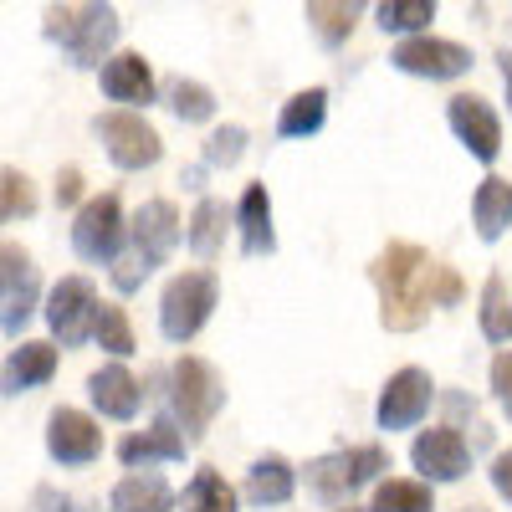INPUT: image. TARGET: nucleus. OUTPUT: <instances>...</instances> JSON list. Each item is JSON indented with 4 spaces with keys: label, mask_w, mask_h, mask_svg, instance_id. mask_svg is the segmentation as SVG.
I'll return each instance as SVG.
<instances>
[{
    "label": "nucleus",
    "mask_w": 512,
    "mask_h": 512,
    "mask_svg": "<svg viewBox=\"0 0 512 512\" xmlns=\"http://www.w3.org/2000/svg\"><path fill=\"white\" fill-rule=\"evenodd\" d=\"M436 267L431 251L415 241H390L374 262H369V282L379 292V323L390 333H415L436 308Z\"/></svg>",
    "instance_id": "1"
},
{
    "label": "nucleus",
    "mask_w": 512,
    "mask_h": 512,
    "mask_svg": "<svg viewBox=\"0 0 512 512\" xmlns=\"http://www.w3.org/2000/svg\"><path fill=\"white\" fill-rule=\"evenodd\" d=\"M180 236H185V226H180L175 200H164V195H159V200H144V205L134 210V221H128L123 251L113 256V267H108L113 287H118L123 297L139 292V287L154 277V267H164L169 256H175Z\"/></svg>",
    "instance_id": "2"
},
{
    "label": "nucleus",
    "mask_w": 512,
    "mask_h": 512,
    "mask_svg": "<svg viewBox=\"0 0 512 512\" xmlns=\"http://www.w3.org/2000/svg\"><path fill=\"white\" fill-rule=\"evenodd\" d=\"M118 11L113 6H88V0H77V6H47L41 16V36L62 47V57L82 72H103V62L113 57V41H118Z\"/></svg>",
    "instance_id": "3"
},
{
    "label": "nucleus",
    "mask_w": 512,
    "mask_h": 512,
    "mask_svg": "<svg viewBox=\"0 0 512 512\" xmlns=\"http://www.w3.org/2000/svg\"><path fill=\"white\" fill-rule=\"evenodd\" d=\"M221 410H226V379L216 364L200 354H180L169 364V415L185 431V441H205L210 420Z\"/></svg>",
    "instance_id": "4"
},
{
    "label": "nucleus",
    "mask_w": 512,
    "mask_h": 512,
    "mask_svg": "<svg viewBox=\"0 0 512 512\" xmlns=\"http://www.w3.org/2000/svg\"><path fill=\"white\" fill-rule=\"evenodd\" d=\"M384 472H390V451L379 441H364V446H344V451H328L318 461H308V492L323 497V502H349L354 492L364 487H379Z\"/></svg>",
    "instance_id": "5"
},
{
    "label": "nucleus",
    "mask_w": 512,
    "mask_h": 512,
    "mask_svg": "<svg viewBox=\"0 0 512 512\" xmlns=\"http://www.w3.org/2000/svg\"><path fill=\"white\" fill-rule=\"evenodd\" d=\"M221 303V277L205 272V267H190L180 277H169L164 292H159V333L169 344H190V338L210 323Z\"/></svg>",
    "instance_id": "6"
},
{
    "label": "nucleus",
    "mask_w": 512,
    "mask_h": 512,
    "mask_svg": "<svg viewBox=\"0 0 512 512\" xmlns=\"http://www.w3.org/2000/svg\"><path fill=\"white\" fill-rule=\"evenodd\" d=\"M93 134L103 139V149H108V159L118 164V169H149V164H159V154H164V139H159V128L144 118V113H128V108H108V113H98L93 118Z\"/></svg>",
    "instance_id": "7"
},
{
    "label": "nucleus",
    "mask_w": 512,
    "mask_h": 512,
    "mask_svg": "<svg viewBox=\"0 0 512 512\" xmlns=\"http://www.w3.org/2000/svg\"><path fill=\"white\" fill-rule=\"evenodd\" d=\"M128 241V221H123V205L118 195H93L77 205V221H72V251L82 262H98L113 267V256Z\"/></svg>",
    "instance_id": "8"
},
{
    "label": "nucleus",
    "mask_w": 512,
    "mask_h": 512,
    "mask_svg": "<svg viewBox=\"0 0 512 512\" xmlns=\"http://www.w3.org/2000/svg\"><path fill=\"white\" fill-rule=\"evenodd\" d=\"M98 287L93 277H62L52 292H47V328L52 338H62V349H77V344H88L93 338V323H98Z\"/></svg>",
    "instance_id": "9"
},
{
    "label": "nucleus",
    "mask_w": 512,
    "mask_h": 512,
    "mask_svg": "<svg viewBox=\"0 0 512 512\" xmlns=\"http://www.w3.org/2000/svg\"><path fill=\"white\" fill-rule=\"evenodd\" d=\"M41 308V277L31 267V251L21 241H0V328L11 338Z\"/></svg>",
    "instance_id": "10"
},
{
    "label": "nucleus",
    "mask_w": 512,
    "mask_h": 512,
    "mask_svg": "<svg viewBox=\"0 0 512 512\" xmlns=\"http://www.w3.org/2000/svg\"><path fill=\"white\" fill-rule=\"evenodd\" d=\"M431 400H436V379H431V369H420V364L395 369L390 379H384L379 405H374L379 431H410V425H420V420H425Z\"/></svg>",
    "instance_id": "11"
},
{
    "label": "nucleus",
    "mask_w": 512,
    "mask_h": 512,
    "mask_svg": "<svg viewBox=\"0 0 512 512\" xmlns=\"http://www.w3.org/2000/svg\"><path fill=\"white\" fill-rule=\"evenodd\" d=\"M410 461L425 487H446V482H461L472 472V446L456 425H436V431H420L415 446H410Z\"/></svg>",
    "instance_id": "12"
},
{
    "label": "nucleus",
    "mask_w": 512,
    "mask_h": 512,
    "mask_svg": "<svg viewBox=\"0 0 512 512\" xmlns=\"http://www.w3.org/2000/svg\"><path fill=\"white\" fill-rule=\"evenodd\" d=\"M390 62L405 72V77H431V82H451L461 72H472V47H461L451 36H410L390 52Z\"/></svg>",
    "instance_id": "13"
},
{
    "label": "nucleus",
    "mask_w": 512,
    "mask_h": 512,
    "mask_svg": "<svg viewBox=\"0 0 512 512\" xmlns=\"http://www.w3.org/2000/svg\"><path fill=\"white\" fill-rule=\"evenodd\" d=\"M446 123H451V134L461 139V149L472 159L492 164L502 154V118L492 113V103L482 93H456L446 103Z\"/></svg>",
    "instance_id": "14"
},
{
    "label": "nucleus",
    "mask_w": 512,
    "mask_h": 512,
    "mask_svg": "<svg viewBox=\"0 0 512 512\" xmlns=\"http://www.w3.org/2000/svg\"><path fill=\"white\" fill-rule=\"evenodd\" d=\"M47 456L57 466H88V461H98L103 456V425L88 410L57 405L47 415Z\"/></svg>",
    "instance_id": "15"
},
{
    "label": "nucleus",
    "mask_w": 512,
    "mask_h": 512,
    "mask_svg": "<svg viewBox=\"0 0 512 512\" xmlns=\"http://www.w3.org/2000/svg\"><path fill=\"white\" fill-rule=\"evenodd\" d=\"M185 451H190V441L175 425V415H154L149 431H128L118 441V461L128 466V472H139V466L149 472L154 461H185Z\"/></svg>",
    "instance_id": "16"
},
{
    "label": "nucleus",
    "mask_w": 512,
    "mask_h": 512,
    "mask_svg": "<svg viewBox=\"0 0 512 512\" xmlns=\"http://www.w3.org/2000/svg\"><path fill=\"white\" fill-rule=\"evenodd\" d=\"M98 82H103V98L123 103L128 113H139V103H154V72H149L144 52H113L103 62Z\"/></svg>",
    "instance_id": "17"
},
{
    "label": "nucleus",
    "mask_w": 512,
    "mask_h": 512,
    "mask_svg": "<svg viewBox=\"0 0 512 512\" xmlns=\"http://www.w3.org/2000/svg\"><path fill=\"white\" fill-rule=\"evenodd\" d=\"M52 374H57V349L47 338H21L6 354V364H0V395L16 400V395L36 390V384H47Z\"/></svg>",
    "instance_id": "18"
},
{
    "label": "nucleus",
    "mask_w": 512,
    "mask_h": 512,
    "mask_svg": "<svg viewBox=\"0 0 512 512\" xmlns=\"http://www.w3.org/2000/svg\"><path fill=\"white\" fill-rule=\"evenodd\" d=\"M88 400L108 420H134L139 405H144V384L134 379L128 364H103V369L88 374Z\"/></svg>",
    "instance_id": "19"
},
{
    "label": "nucleus",
    "mask_w": 512,
    "mask_h": 512,
    "mask_svg": "<svg viewBox=\"0 0 512 512\" xmlns=\"http://www.w3.org/2000/svg\"><path fill=\"white\" fill-rule=\"evenodd\" d=\"M236 236L246 256H272L277 251V226H272V195L267 185H246L236 200Z\"/></svg>",
    "instance_id": "20"
},
{
    "label": "nucleus",
    "mask_w": 512,
    "mask_h": 512,
    "mask_svg": "<svg viewBox=\"0 0 512 512\" xmlns=\"http://www.w3.org/2000/svg\"><path fill=\"white\" fill-rule=\"evenodd\" d=\"M292 492H297V466H292L287 456L267 451V456H256V461L246 466L241 497H246L251 507H282V502H292Z\"/></svg>",
    "instance_id": "21"
},
{
    "label": "nucleus",
    "mask_w": 512,
    "mask_h": 512,
    "mask_svg": "<svg viewBox=\"0 0 512 512\" xmlns=\"http://www.w3.org/2000/svg\"><path fill=\"white\" fill-rule=\"evenodd\" d=\"M226 226H236V216L226 210V200H216V195H200V205H195V216L185 221V246L200 256V262H210L221 246H226Z\"/></svg>",
    "instance_id": "22"
},
{
    "label": "nucleus",
    "mask_w": 512,
    "mask_h": 512,
    "mask_svg": "<svg viewBox=\"0 0 512 512\" xmlns=\"http://www.w3.org/2000/svg\"><path fill=\"white\" fill-rule=\"evenodd\" d=\"M472 221H477V236L482 241H502L507 226H512V180L502 175H487L472 195Z\"/></svg>",
    "instance_id": "23"
},
{
    "label": "nucleus",
    "mask_w": 512,
    "mask_h": 512,
    "mask_svg": "<svg viewBox=\"0 0 512 512\" xmlns=\"http://www.w3.org/2000/svg\"><path fill=\"white\" fill-rule=\"evenodd\" d=\"M113 512H175V492L159 472H128L113 487Z\"/></svg>",
    "instance_id": "24"
},
{
    "label": "nucleus",
    "mask_w": 512,
    "mask_h": 512,
    "mask_svg": "<svg viewBox=\"0 0 512 512\" xmlns=\"http://www.w3.org/2000/svg\"><path fill=\"white\" fill-rule=\"evenodd\" d=\"M328 118V88H303V93H292L277 113V134L282 139H313L318 128Z\"/></svg>",
    "instance_id": "25"
},
{
    "label": "nucleus",
    "mask_w": 512,
    "mask_h": 512,
    "mask_svg": "<svg viewBox=\"0 0 512 512\" xmlns=\"http://www.w3.org/2000/svg\"><path fill=\"white\" fill-rule=\"evenodd\" d=\"M185 512H241V497H236V487L216 472V466H200V472L190 477V487H185Z\"/></svg>",
    "instance_id": "26"
},
{
    "label": "nucleus",
    "mask_w": 512,
    "mask_h": 512,
    "mask_svg": "<svg viewBox=\"0 0 512 512\" xmlns=\"http://www.w3.org/2000/svg\"><path fill=\"white\" fill-rule=\"evenodd\" d=\"M164 108L175 113L180 123H210L216 118V93L195 77H169L164 82Z\"/></svg>",
    "instance_id": "27"
},
{
    "label": "nucleus",
    "mask_w": 512,
    "mask_h": 512,
    "mask_svg": "<svg viewBox=\"0 0 512 512\" xmlns=\"http://www.w3.org/2000/svg\"><path fill=\"white\" fill-rule=\"evenodd\" d=\"M369 512H436V492L415 477H384L374 487Z\"/></svg>",
    "instance_id": "28"
},
{
    "label": "nucleus",
    "mask_w": 512,
    "mask_h": 512,
    "mask_svg": "<svg viewBox=\"0 0 512 512\" xmlns=\"http://www.w3.org/2000/svg\"><path fill=\"white\" fill-rule=\"evenodd\" d=\"M303 16H308V26L328 41V47H344V41L354 36V26H359V6H354V0H308Z\"/></svg>",
    "instance_id": "29"
},
{
    "label": "nucleus",
    "mask_w": 512,
    "mask_h": 512,
    "mask_svg": "<svg viewBox=\"0 0 512 512\" xmlns=\"http://www.w3.org/2000/svg\"><path fill=\"white\" fill-rule=\"evenodd\" d=\"M93 338H98V349L113 354V364H123L128 354H139V338H134V323H128V308H118V303H98Z\"/></svg>",
    "instance_id": "30"
},
{
    "label": "nucleus",
    "mask_w": 512,
    "mask_h": 512,
    "mask_svg": "<svg viewBox=\"0 0 512 512\" xmlns=\"http://www.w3.org/2000/svg\"><path fill=\"white\" fill-rule=\"evenodd\" d=\"M379 31H395V36H425V26L436 21V0H384L374 11Z\"/></svg>",
    "instance_id": "31"
},
{
    "label": "nucleus",
    "mask_w": 512,
    "mask_h": 512,
    "mask_svg": "<svg viewBox=\"0 0 512 512\" xmlns=\"http://www.w3.org/2000/svg\"><path fill=\"white\" fill-rule=\"evenodd\" d=\"M36 185H31V175L26 169H16V164H0V226L6 221H26V216H36Z\"/></svg>",
    "instance_id": "32"
},
{
    "label": "nucleus",
    "mask_w": 512,
    "mask_h": 512,
    "mask_svg": "<svg viewBox=\"0 0 512 512\" xmlns=\"http://www.w3.org/2000/svg\"><path fill=\"white\" fill-rule=\"evenodd\" d=\"M482 338H492V344H507L512 338V303H507L502 272H492L482 287Z\"/></svg>",
    "instance_id": "33"
},
{
    "label": "nucleus",
    "mask_w": 512,
    "mask_h": 512,
    "mask_svg": "<svg viewBox=\"0 0 512 512\" xmlns=\"http://www.w3.org/2000/svg\"><path fill=\"white\" fill-rule=\"evenodd\" d=\"M241 154H246V128H241V123L210 128V139H205V164H210V169H231Z\"/></svg>",
    "instance_id": "34"
},
{
    "label": "nucleus",
    "mask_w": 512,
    "mask_h": 512,
    "mask_svg": "<svg viewBox=\"0 0 512 512\" xmlns=\"http://www.w3.org/2000/svg\"><path fill=\"white\" fill-rule=\"evenodd\" d=\"M492 395H497L502 415L512 420V349H502V354L492 359Z\"/></svg>",
    "instance_id": "35"
},
{
    "label": "nucleus",
    "mask_w": 512,
    "mask_h": 512,
    "mask_svg": "<svg viewBox=\"0 0 512 512\" xmlns=\"http://www.w3.org/2000/svg\"><path fill=\"white\" fill-rule=\"evenodd\" d=\"M461 297H466V282H461V272L441 262V267H436V308H456Z\"/></svg>",
    "instance_id": "36"
},
{
    "label": "nucleus",
    "mask_w": 512,
    "mask_h": 512,
    "mask_svg": "<svg viewBox=\"0 0 512 512\" xmlns=\"http://www.w3.org/2000/svg\"><path fill=\"white\" fill-rule=\"evenodd\" d=\"M77 200H82V169L67 164L57 169V205H77Z\"/></svg>",
    "instance_id": "37"
},
{
    "label": "nucleus",
    "mask_w": 512,
    "mask_h": 512,
    "mask_svg": "<svg viewBox=\"0 0 512 512\" xmlns=\"http://www.w3.org/2000/svg\"><path fill=\"white\" fill-rule=\"evenodd\" d=\"M487 477H492V487L512 502V451H497V461H492V472H487Z\"/></svg>",
    "instance_id": "38"
},
{
    "label": "nucleus",
    "mask_w": 512,
    "mask_h": 512,
    "mask_svg": "<svg viewBox=\"0 0 512 512\" xmlns=\"http://www.w3.org/2000/svg\"><path fill=\"white\" fill-rule=\"evenodd\" d=\"M36 502L47 507V512H98V507H82V502H72V497L52 492V487H41V492H36Z\"/></svg>",
    "instance_id": "39"
},
{
    "label": "nucleus",
    "mask_w": 512,
    "mask_h": 512,
    "mask_svg": "<svg viewBox=\"0 0 512 512\" xmlns=\"http://www.w3.org/2000/svg\"><path fill=\"white\" fill-rule=\"evenodd\" d=\"M497 67H502V82H507V103H512V52H497Z\"/></svg>",
    "instance_id": "40"
},
{
    "label": "nucleus",
    "mask_w": 512,
    "mask_h": 512,
    "mask_svg": "<svg viewBox=\"0 0 512 512\" xmlns=\"http://www.w3.org/2000/svg\"><path fill=\"white\" fill-rule=\"evenodd\" d=\"M456 512H492V507H487V502H461Z\"/></svg>",
    "instance_id": "41"
},
{
    "label": "nucleus",
    "mask_w": 512,
    "mask_h": 512,
    "mask_svg": "<svg viewBox=\"0 0 512 512\" xmlns=\"http://www.w3.org/2000/svg\"><path fill=\"white\" fill-rule=\"evenodd\" d=\"M338 512H369V507H354V502H349V507H338Z\"/></svg>",
    "instance_id": "42"
}]
</instances>
